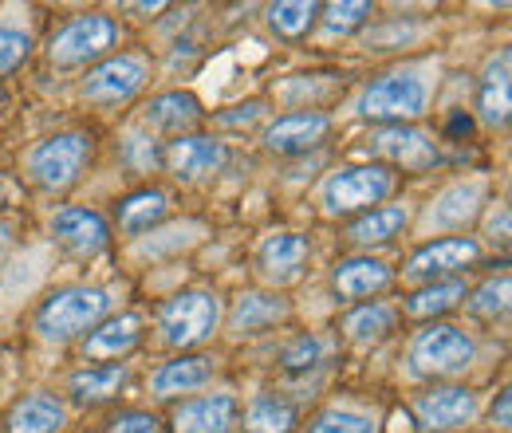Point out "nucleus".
<instances>
[{
    "instance_id": "79ce46f5",
    "label": "nucleus",
    "mask_w": 512,
    "mask_h": 433,
    "mask_svg": "<svg viewBox=\"0 0 512 433\" xmlns=\"http://www.w3.org/2000/svg\"><path fill=\"white\" fill-rule=\"evenodd\" d=\"M12 241H16V233H12V225H8V221H0V260L8 256V248H12Z\"/></svg>"
},
{
    "instance_id": "c85d7f7f",
    "label": "nucleus",
    "mask_w": 512,
    "mask_h": 433,
    "mask_svg": "<svg viewBox=\"0 0 512 433\" xmlns=\"http://www.w3.org/2000/svg\"><path fill=\"white\" fill-rule=\"evenodd\" d=\"M296 430V406L280 394H256L245 406V433H292Z\"/></svg>"
},
{
    "instance_id": "dca6fc26",
    "label": "nucleus",
    "mask_w": 512,
    "mask_h": 433,
    "mask_svg": "<svg viewBox=\"0 0 512 433\" xmlns=\"http://www.w3.org/2000/svg\"><path fill=\"white\" fill-rule=\"evenodd\" d=\"M237 398L233 394H197L186 398L178 410H174V433H233L237 430Z\"/></svg>"
},
{
    "instance_id": "1a4fd4ad",
    "label": "nucleus",
    "mask_w": 512,
    "mask_h": 433,
    "mask_svg": "<svg viewBox=\"0 0 512 433\" xmlns=\"http://www.w3.org/2000/svg\"><path fill=\"white\" fill-rule=\"evenodd\" d=\"M481 260V245L473 237H438L430 245H422L402 268V280L406 284H434L442 276H453L469 264Z\"/></svg>"
},
{
    "instance_id": "4c0bfd02",
    "label": "nucleus",
    "mask_w": 512,
    "mask_h": 433,
    "mask_svg": "<svg viewBox=\"0 0 512 433\" xmlns=\"http://www.w3.org/2000/svg\"><path fill=\"white\" fill-rule=\"evenodd\" d=\"M127 154L134 158V166H138V170H150V166H158V162H162V154L154 150V138H146V134H130Z\"/></svg>"
},
{
    "instance_id": "a878e982",
    "label": "nucleus",
    "mask_w": 512,
    "mask_h": 433,
    "mask_svg": "<svg viewBox=\"0 0 512 433\" xmlns=\"http://www.w3.org/2000/svg\"><path fill=\"white\" fill-rule=\"evenodd\" d=\"M406 221H410L406 205H379V209H371V213H363V217L351 221L347 241H351L355 248L386 245L390 237H398V233L406 229Z\"/></svg>"
},
{
    "instance_id": "58836bf2",
    "label": "nucleus",
    "mask_w": 512,
    "mask_h": 433,
    "mask_svg": "<svg viewBox=\"0 0 512 433\" xmlns=\"http://www.w3.org/2000/svg\"><path fill=\"white\" fill-rule=\"evenodd\" d=\"M489 241H509V205L505 201H497V209L489 213Z\"/></svg>"
},
{
    "instance_id": "c756f323",
    "label": "nucleus",
    "mask_w": 512,
    "mask_h": 433,
    "mask_svg": "<svg viewBox=\"0 0 512 433\" xmlns=\"http://www.w3.org/2000/svg\"><path fill=\"white\" fill-rule=\"evenodd\" d=\"M465 300V280H434V284H422L410 300H406V315L414 319H434V315H446Z\"/></svg>"
},
{
    "instance_id": "6e6552de",
    "label": "nucleus",
    "mask_w": 512,
    "mask_h": 433,
    "mask_svg": "<svg viewBox=\"0 0 512 433\" xmlns=\"http://www.w3.org/2000/svg\"><path fill=\"white\" fill-rule=\"evenodd\" d=\"M150 79V63L134 52H123V56H107L103 63H95L83 83H79V99L83 103H95V107H119L134 99Z\"/></svg>"
},
{
    "instance_id": "b1692460",
    "label": "nucleus",
    "mask_w": 512,
    "mask_h": 433,
    "mask_svg": "<svg viewBox=\"0 0 512 433\" xmlns=\"http://www.w3.org/2000/svg\"><path fill=\"white\" fill-rule=\"evenodd\" d=\"M127 363H99V367H83L67 378V394L79 406H99L107 398H115L127 386Z\"/></svg>"
},
{
    "instance_id": "72a5a7b5",
    "label": "nucleus",
    "mask_w": 512,
    "mask_h": 433,
    "mask_svg": "<svg viewBox=\"0 0 512 433\" xmlns=\"http://www.w3.org/2000/svg\"><path fill=\"white\" fill-rule=\"evenodd\" d=\"M469 311L481 315V319H497L509 311V272L501 276H489L473 296H469Z\"/></svg>"
},
{
    "instance_id": "4be33fe9",
    "label": "nucleus",
    "mask_w": 512,
    "mask_h": 433,
    "mask_svg": "<svg viewBox=\"0 0 512 433\" xmlns=\"http://www.w3.org/2000/svg\"><path fill=\"white\" fill-rule=\"evenodd\" d=\"M213 378V359L205 355H178L170 363H162L158 371L150 374V394L154 398H182V394H193L201 386H209Z\"/></svg>"
},
{
    "instance_id": "a19ab883",
    "label": "nucleus",
    "mask_w": 512,
    "mask_h": 433,
    "mask_svg": "<svg viewBox=\"0 0 512 433\" xmlns=\"http://www.w3.org/2000/svg\"><path fill=\"white\" fill-rule=\"evenodd\" d=\"M493 426L497 430H509V390H501L497 402H493Z\"/></svg>"
},
{
    "instance_id": "412c9836",
    "label": "nucleus",
    "mask_w": 512,
    "mask_h": 433,
    "mask_svg": "<svg viewBox=\"0 0 512 433\" xmlns=\"http://www.w3.org/2000/svg\"><path fill=\"white\" fill-rule=\"evenodd\" d=\"M201 123V103L193 99L190 91H162L142 107V126L158 130V134H190L193 126Z\"/></svg>"
},
{
    "instance_id": "393cba45",
    "label": "nucleus",
    "mask_w": 512,
    "mask_h": 433,
    "mask_svg": "<svg viewBox=\"0 0 512 433\" xmlns=\"http://www.w3.org/2000/svg\"><path fill=\"white\" fill-rule=\"evenodd\" d=\"M512 99H509V52L493 56L489 71L481 79V95H477V115L485 126H505L509 123Z\"/></svg>"
},
{
    "instance_id": "7c9ffc66",
    "label": "nucleus",
    "mask_w": 512,
    "mask_h": 433,
    "mask_svg": "<svg viewBox=\"0 0 512 433\" xmlns=\"http://www.w3.org/2000/svg\"><path fill=\"white\" fill-rule=\"evenodd\" d=\"M316 20H320V4L316 0H284V4L268 8V28L280 40H304Z\"/></svg>"
},
{
    "instance_id": "39448f33",
    "label": "nucleus",
    "mask_w": 512,
    "mask_h": 433,
    "mask_svg": "<svg viewBox=\"0 0 512 433\" xmlns=\"http://www.w3.org/2000/svg\"><path fill=\"white\" fill-rule=\"evenodd\" d=\"M473 359H477L473 335L453 323H430L410 339V371L422 378H453L469 371Z\"/></svg>"
},
{
    "instance_id": "473e14b6",
    "label": "nucleus",
    "mask_w": 512,
    "mask_h": 433,
    "mask_svg": "<svg viewBox=\"0 0 512 433\" xmlns=\"http://www.w3.org/2000/svg\"><path fill=\"white\" fill-rule=\"evenodd\" d=\"M304 433H379V426H375V418L363 414V410H351V406H327V410H320V414L308 422V430Z\"/></svg>"
},
{
    "instance_id": "5701e85b",
    "label": "nucleus",
    "mask_w": 512,
    "mask_h": 433,
    "mask_svg": "<svg viewBox=\"0 0 512 433\" xmlns=\"http://www.w3.org/2000/svg\"><path fill=\"white\" fill-rule=\"evenodd\" d=\"M288 319V300L276 292H241L229 311V331L241 335H260L264 327H276Z\"/></svg>"
},
{
    "instance_id": "f257e3e1",
    "label": "nucleus",
    "mask_w": 512,
    "mask_h": 433,
    "mask_svg": "<svg viewBox=\"0 0 512 433\" xmlns=\"http://www.w3.org/2000/svg\"><path fill=\"white\" fill-rule=\"evenodd\" d=\"M434 79L426 67H394L375 75L359 95V115L383 126H410L430 111Z\"/></svg>"
},
{
    "instance_id": "f8f14e48",
    "label": "nucleus",
    "mask_w": 512,
    "mask_h": 433,
    "mask_svg": "<svg viewBox=\"0 0 512 433\" xmlns=\"http://www.w3.org/2000/svg\"><path fill=\"white\" fill-rule=\"evenodd\" d=\"M414 418L430 433H446L469 426L477 418V394L469 386H434L414 398Z\"/></svg>"
},
{
    "instance_id": "423d86ee",
    "label": "nucleus",
    "mask_w": 512,
    "mask_h": 433,
    "mask_svg": "<svg viewBox=\"0 0 512 433\" xmlns=\"http://www.w3.org/2000/svg\"><path fill=\"white\" fill-rule=\"evenodd\" d=\"M119 28L107 12H79L48 40V60L56 67H83L115 48Z\"/></svg>"
},
{
    "instance_id": "aec40b11",
    "label": "nucleus",
    "mask_w": 512,
    "mask_h": 433,
    "mask_svg": "<svg viewBox=\"0 0 512 433\" xmlns=\"http://www.w3.org/2000/svg\"><path fill=\"white\" fill-rule=\"evenodd\" d=\"M67 426V406L48 394V390H32L24 394L8 418H4V433H60Z\"/></svg>"
},
{
    "instance_id": "ddd939ff",
    "label": "nucleus",
    "mask_w": 512,
    "mask_h": 433,
    "mask_svg": "<svg viewBox=\"0 0 512 433\" xmlns=\"http://www.w3.org/2000/svg\"><path fill=\"white\" fill-rule=\"evenodd\" d=\"M48 233L52 241L71 252V256H95L111 245V229L107 221L95 213V209H83V205H64L52 213L48 221Z\"/></svg>"
},
{
    "instance_id": "c9c22d12",
    "label": "nucleus",
    "mask_w": 512,
    "mask_h": 433,
    "mask_svg": "<svg viewBox=\"0 0 512 433\" xmlns=\"http://www.w3.org/2000/svg\"><path fill=\"white\" fill-rule=\"evenodd\" d=\"M28 52H32V36L24 28H8L4 24L0 28V79L28 60Z\"/></svg>"
},
{
    "instance_id": "0eeeda50",
    "label": "nucleus",
    "mask_w": 512,
    "mask_h": 433,
    "mask_svg": "<svg viewBox=\"0 0 512 433\" xmlns=\"http://www.w3.org/2000/svg\"><path fill=\"white\" fill-rule=\"evenodd\" d=\"M221 304L209 292H182L158 308V331L166 347H197L217 331Z\"/></svg>"
},
{
    "instance_id": "f3484780",
    "label": "nucleus",
    "mask_w": 512,
    "mask_h": 433,
    "mask_svg": "<svg viewBox=\"0 0 512 433\" xmlns=\"http://www.w3.org/2000/svg\"><path fill=\"white\" fill-rule=\"evenodd\" d=\"M304 264H308V241L300 237V233H288V229H280V233H268L260 248H256V268H260V276L268 280V284H288V280H296L300 272H304Z\"/></svg>"
},
{
    "instance_id": "4468645a",
    "label": "nucleus",
    "mask_w": 512,
    "mask_h": 433,
    "mask_svg": "<svg viewBox=\"0 0 512 433\" xmlns=\"http://www.w3.org/2000/svg\"><path fill=\"white\" fill-rule=\"evenodd\" d=\"M327 130H331V119L323 111L300 107V111H288L276 123L264 126V150L280 154V158H292V154H304V150L320 146L327 138Z\"/></svg>"
},
{
    "instance_id": "e433bc0d",
    "label": "nucleus",
    "mask_w": 512,
    "mask_h": 433,
    "mask_svg": "<svg viewBox=\"0 0 512 433\" xmlns=\"http://www.w3.org/2000/svg\"><path fill=\"white\" fill-rule=\"evenodd\" d=\"M103 433H162V426H158V418H154V414L130 410V414H119V418H111Z\"/></svg>"
},
{
    "instance_id": "f704fd0d",
    "label": "nucleus",
    "mask_w": 512,
    "mask_h": 433,
    "mask_svg": "<svg viewBox=\"0 0 512 433\" xmlns=\"http://www.w3.org/2000/svg\"><path fill=\"white\" fill-rule=\"evenodd\" d=\"M320 12H323V32L327 36H347V32L363 28L375 8L371 4H327Z\"/></svg>"
},
{
    "instance_id": "7ed1b4c3",
    "label": "nucleus",
    "mask_w": 512,
    "mask_h": 433,
    "mask_svg": "<svg viewBox=\"0 0 512 433\" xmlns=\"http://www.w3.org/2000/svg\"><path fill=\"white\" fill-rule=\"evenodd\" d=\"M87 162H91V138L79 130H60V134H48L28 146L24 174L32 186L56 193V189L75 186Z\"/></svg>"
},
{
    "instance_id": "cd10ccee",
    "label": "nucleus",
    "mask_w": 512,
    "mask_h": 433,
    "mask_svg": "<svg viewBox=\"0 0 512 433\" xmlns=\"http://www.w3.org/2000/svg\"><path fill=\"white\" fill-rule=\"evenodd\" d=\"M166 209H170V197L162 189H138V193H130V197L119 201V225L130 237L150 233L166 217Z\"/></svg>"
},
{
    "instance_id": "ea45409f",
    "label": "nucleus",
    "mask_w": 512,
    "mask_h": 433,
    "mask_svg": "<svg viewBox=\"0 0 512 433\" xmlns=\"http://www.w3.org/2000/svg\"><path fill=\"white\" fill-rule=\"evenodd\" d=\"M233 111H237V115H217V123H225V126H229V123H245V126H249L253 119H260V115H264V103H256V99H253V103H245V107H233Z\"/></svg>"
},
{
    "instance_id": "bb28decb",
    "label": "nucleus",
    "mask_w": 512,
    "mask_h": 433,
    "mask_svg": "<svg viewBox=\"0 0 512 433\" xmlns=\"http://www.w3.org/2000/svg\"><path fill=\"white\" fill-rule=\"evenodd\" d=\"M394 323H398V311L383 304V300H371V304H359L343 319V335L355 347H375L394 331Z\"/></svg>"
},
{
    "instance_id": "a211bd4d",
    "label": "nucleus",
    "mask_w": 512,
    "mask_h": 433,
    "mask_svg": "<svg viewBox=\"0 0 512 433\" xmlns=\"http://www.w3.org/2000/svg\"><path fill=\"white\" fill-rule=\"evenodd\" d=\"M390 280H394L390 264L375 260V256H347L331 272V288L339 300H371L390 288Z\"/></svg>"
},
{
    "instance_id": "2f4dec72",
    "label": "nucleus",
    "mask_w": 512,
    "mask_h": 433,
    "mask_svg": "<svg viewBox=\"0 0 512 433\" xmlns=\"http://www.w3.org/2000/svg\"><path fill=\"white\" fill-rule=\"evenodd\" d=\"M331 351H335V343L327 335H300L280 351V367L284 371H316L331 359Z\"/></svg>"
},
{
    "instance_id": "6ab92c4d",
    "label": "nucleus",
    "mask_w": 512,
    "mask_h": 433,
    "mask_svg": "<svg viewBox=\"0 0 512 433\" xmlns=\"http://www.w3.org/2000/svg\"><path fill=\"white\" fill-rule=\"evenodd\" d=\"M142 327H146V323H142V315H134V311L107 315L99 327L87 331L83 355H87V359H123V355H130V351L138 347Z\"/></svg>"
},
{
    "instance_id": "f03ea898",
    "label": "nucleus",
    "mask_w": 512,
    "mask_h": 433,
    "mask_svg": "<svg viewBox=\"0 0 512 433\" xmlns=\"http://www.w3.org/2000/svg\"><path fill=\"white\" fill-rule=\"evenodd\" d=\"M115 296L107 288H87V284H71V288H56L32 315V327L40 339L48 343H67L87 335L91 327H99L111 315Z\"/></svg>"
},
{
    "instance_id": "9d476101",
    "label": "nucleus",
    "mask_w": 512,
    "mask_h": 433,
    "mask_svg": "<svg viewBox=\"0 0 512 433\" xmlns=\"http://www.w3.org/2000/svg\"><path fill=\"white\" fill-rule=\"evenodd\" d=\"M367 150L402 170H430L442 162L438 142L430 134H422L418 126H379V130H371Z\"/></svg>"
},
{
    "instance_id": "2eb2a0df",
    "label": "nucleus",
    "mask_w": 512,
    "mask_h": 433,
    "mask_svg": "<svg viewBox=\"0 0 512 433\" xmlns=\"http://www.w3.org/2000/svg\"><path fill=\"white\" fill-rule=\"evenodd\" d=\"M481 205H485V182H481V178L453 182V186H446L430 201V209H426V229H430V233H434V229L457 233V229H465V225L477 221Z\"/></svg>"
},
{
    "instance_id": "9b49d317",
    "label": "nucleus",
    "mask_w": 512,
    "mask_h": 433,
    "mask_svg": "<svg viewBox=\"0 0 512 433\" xmlns=\"http://www.w3.org/2000/svg\"><path fill=\"white\" fill-rule=\"evenodd\" d=\"M225 162H229L225 142L205 138V134H182V138H174V142L166 146V154H162V166H166L178 182H209V178H217V174L225 170Z\"/></svg>"
},
{
    "instance_id": "20e7f679",
    "label": "nucleus",
    "mask_w": 512,
    "mask_h": 433,
    "mask_svg": "<svg viewBox=\"0 0 512 433\" xmlns=\"http://www.w3.org/2000/svg\"><path fill=\"white\" fill-rule=\"evenodd\" d=\"M394 170L390 166H343L320 186V205L327 217H351L371 213L394 193Z\"/></svg>"
}]
</instances>
